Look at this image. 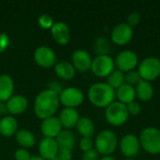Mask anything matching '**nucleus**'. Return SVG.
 Returning <instances> with one entry per match:
<instances>
[{"label": "nucleus", "mask_w": 160, "mask_h": 160, "mask_svg": "<svg viewBox=\"0 0 160 160\" xmlns=\"http://www.w3.org/2000/svg\"><path fill=\"white\" fill-rule=\"evenodd\" d=\"M141 81H142V78H141L138 70H136V69L125 73V83H128L132 86H134V85L136 86Z\"/></svg>", "instance_id": "obj_29"}, {"label": "nucleus", "mask_w": 160, "mask_h": 160, "mask_svg": "<svg viewBox=\"0 0 160 160\" xmlns=\"http://www.w3.org/2000/svg\"><path fill=\"white\" fill-rule=\"evenodd\" d=\"M8 112L12 116L23 113L28 108V100L22 95H13L6 103Z\"/></svg>", "instance_id": "obj_17"}, {"label": "nucleus", "mask_w": 160, "mask_h": 160, "mask_svg": "<svg viewBox=\"0 0 160 160\" xmlns=\"http://www.w3.org/2000/svg\"><path fill=\"white\" fill-rule=\"evenodd\" d=\"M54 41L59 45H67L70 40V29L64 22H56L50 29Z\"/></svg>", "instance_id": "obj_15"}, {"label": "nucleus", "mask_w": 160, "mask_h": 160, "mask_svg": "<svg viewBox=\"0 0 160 160\" xmlns=\"http://www.w3.org/2000/svg\"><path fill=\"white\" fill-rule=\"evenodd\" d=\"M94 50L98 55H109L112 51L111 41L105 37H99L95 41Z\"/></svg>", "instance_id": "obj_27"}, {"label": "nucleus", "mask_w": 160, "mask_h": 160, "mask_svg": "<svg viewBox=\"0 0 160 160\" xmlns=\"http://www.w3.org/2000/svg\"><path fill=\"white\" fill-rule=\"evenodd\" d=\"M114 69V59L110 55H98L95 59H93L91 70L98 77L106 78Z\"/></svg>", "instance_id": "obj_8"}, {"label": "nucleus", "mask_w": 160, "mask_h": 160, "mask_svg": "<svg viewBox=\"0 0 160 160\" xmlns=\"http://www.w3.org/2000/svg\"><path fill=\"white\" fill-rule=\"evenodd\" d=\"M119 142L116 134L109 129L100 131L94 142L95 149L98 152L99 155H102L103 157L111 156L113 154Z\"/></svg>", "instance_id": "obj_3"}, {"label": "nucleus", "mask_w": 160, "mask_h": 160, "mask_svg": "<svg viewBox=\"0 0 160 160\" xmlns=\"http://www.w3.org/2000/svg\"><path fill=\"white\" fill-rule=\"evenodd\" d=\"M51 160H59V158H58L57 157H55L54 158H52V159H51Z\"/></svg>", "instance_id": "obj_42"}, {"label": "nucleus", "mask_w": 160, "mask_h": 160, "mask_svg": "<svg viewBox=\"0 0 160 160\" xmlns=\"http://www.w3.org/2000/svg\"><path fill=\"white\" fill-rule=\"evenodd\" d=\"M124 160H135L134 158H125Z\"/></svg>", "instance_id": "obj_43"}, {"label": "nucleus", "mask_w": 160, "mask_h": 160, "mask_svg": "<svg viewBox=\"0 0 160 160\" xmlns=\"http://www.w3.org/2000/svg\"><path fill=\"white\" fill-rule=\"evenodd\" d=\"M99 160H116L112 156H105V157H102L101 158H99Z\"/></svg>", "instance_id": "obj_40"}, {"label": "nucleus", "mask_w": 160, "mask_h": 160, "mask_svg": "<svg viewBox=\"0 0 160 160\" xmlns=\"http://www.w3.org/2000/svg\"><path fill=\"white\" fill-rule=\"evenodd\" d=\"M60 105L59 95L46 89L41 91L35 98L34 112L41 120L54 116Z\"/></svg>", "instance_id": "obj_1"}, {"label": "nucleus", "mask_w": 160, "mask_h": 160, "mask_svg": "<svg viewBox=\"0 0 160 160\" xmlns=\"http://www.w3.org/2000/svg\"><path fill=\"white\" fill-rule=\"evenodd\" d=\"M82 160H99V154L96 149H91L87 152H83L82 157Z\"/></svg>", "instance_id": "obj_35"}, {"label": "nucleus", "mask_w": 160, "mask_h": 160, "mask_svg": "<svg viewBox=\"0 0 160 160\" xmlns=\"http://www.w3.org/2000/svg\"><path fill=\"white\" fill-rule=\"evenodd\" d=\"M14 92L13 79L8 74L0 75V102H7Z\"/></svg>", "instance_id": "obj_19"}, {"label": "nucleus", "mask_w": 160, "mask_h": 160, "mask_svg": "<svg viewBox=\"0 0 160 160\" xmlns=\"http://www.w3.org/2000/svg\"><path fill=\"white\" fill-rule=\"evenodd\" d=\"M59 151V146L55 139L44 138L38 145L39 157L45 160H51L54 158Z\"/></svg>", "instance_id": "obj_16"}, {"label": "nucleus", "mask_w": 160, "mask_h": 160, "mask_svg": "<svg viewBox=\"0 0 160 160\" xmlns=\"http://www.w3.org/2000/svg\"><path fill=\"white\" fill-rule=\"evenodd\" d=\"M133 38V28L127 22L118 23L113 27L111 34L112 41L119 46L128 44Z\"/></svg>", "instance_id": "obj_12"}, {"label": "nucleus", "mask_w": 160, "mask_h": 160, "mask_svg": "<svg viewBox=\"0 0 160 160\" xmlns=\"http://www.w3.org/2000/svg\"><path fill=\"white\" fill-rule=\"evenodd\" d=\"M115 96L119 102L125 105H128L135 101V98H136L135 87L128 83H124L118 89L115 90Z\"/></svg>", "instance_id": "obj_22"}, {"label": "nucleus", "mask_w": 160, "mask_h": 160, "mask_svg": "<svg viewBox=\"0 0 160 160\" xmlns=\"http://www.w3.org/2000/svg\"><path fill=\"white\" fill-rule=\"evenodd\" d=\"M94 147V142L91 138H82L80 142V148L82 152H87Z\"/></svg>", "instance_id": "obj_32"}, {"label": "nucleus", "mask_w": 160, "mask_h": 160, "mask_svg": "<svg viewBox=\"0 0 160 160\" xmlns=\"http://www.w3.org/2000/svg\"><path fill=\"white\" fill-rule=\"evenodd\" d=\"M8 112L7 110V105L4 102H0V114H6Z\"/></svg>", "instance_id": "obj_39"}, {"label": "nucleus", "mask_w": 160, "mask_h": 160, "mask_svg": "<svg viewBox=\"0 0 160 160\" xmlns=\"http://www.w3.org/2000/svg\"><path fill=\"white\" fill-rule=\"evenodd\" d=\"M40 130L45 138L55 139L63 130V127L58 117L52 116L42 120Z\"/></svg>", "instance_id": "obj_13"}, {"label": "nucleus", "mask_w": 160, "mask_h": 160, "mask_svg": "<svg viewBox=\"0 0 160 160\" xmlns=\"http://www.w3.org/2000/svg\"><path fill=\"white\" fill-rule=\"evenodd\" d=\"M76 128L82 138H92L95 135V124L89 117H80Z\"/></svg>", "instance_id": "obj_24"}, {"label": "nucleus", "mask_w": 160, "mask_h": 160, "mask_svg": "<svg viewBox=\"0 0 160 160\" xmlns=\"http://www.w3.org/2000/svg\"><path fill=\"white\" fill-rule=\"evenodd\" d=\"M141 21V16H140V13L139 12H131L128 14V18H127V23L128 25H130L131 27L133 26H136L137 24H139Z\"/></svg>", "instance_id": "obj_31"}, {"label": "nucleus", "mask_w": 160, "mask_h": 160, "mask_svg": "<svg viewBox=\"0 0 160 160\" xmlns=\"http://www.w3.org/2000/svg\"><path fill=\"white\" fill-rule=\"evenodd\" d=\"M14 158H15V160H30L31 156L28 150L24 148H20L15 152Z\"/></svg>", "instance_id": "obj_34"}, {"label": "nucleus", "mask_w": 160, "mask_h": 160, "mask_svg": "<svg viewBox=\"0 0 160 160\" xmlns=\"http://www.w3.org/2000/svg\"><path fill=\"white\" fill-rule=\"evenodd\" d=\"M57 144L59 146V149H68L72 150L75 146L76 139L72 131L66 129L62 130L60 134L55 138Z\"/></svg>", "instance_id": "obj_26"}, {"label": "nucleus", "mask_w": 160, "mask_h": 160, "mask_svg": "<svg viewBox=\"0 0 160 160\" xmlns=\"http://www.w3.org/2000/svg\"><path fill=\"white\" fill-rule=\"evenodd\" d=\"M136 98L141 101L146 102L152 99L154 96V87L151 82L142 80L135 87Z\"/></svg>", "instance_id": "obj_23"}, {"label": "nucleus", "mask_w": 160, "mask_h": 160, "mask_svg": "<svg viewBox=\"0 0 160 160\" xmlns=\"http://www.w3.org/2000/svg\"><path fill=\"white\" fill-rule=\"evenodd\" d=\"M34 60L38 66L43 68H51L57 63L54 51L45 45L38 47L34 52Z\"/></svg>", "instance_id": "obj_10"}, {"label": "nucleus", "mask_w": 160, "mask_h": 160, "mask_svg": "<svg viewBox=\"0 0 160 160\" xmlns=\"http://www.w3.org/2000/svg\"><path fill=\"white\" fill-rule=\"evenodd\" d=\"M56 157L59 160H72V152L68 149H59Z\"/></svg>", "instance_id": "obj_37"}, {"label": "nucleus", "mask_w": 160, "mask_h": 160, "mask_svg": "<svg viewBox=\"0 0 160 160\" xmlns=\"http://www.w3.org/2000/svg\"><path fill=\"white\" fill-rule=\"evenodd\" d=\"M18 131V122L12 115H5L0 120V134L3 137L9 138Z\"/></svg>", "instance_id": "obj_20"}, {"label": "nucleus", "mask_w": 160, "mask_h": 160, "mask_svg": "<svg viewBox=\"0 0 160 160\" xmlns=\"http://www.w3.org/2000/svg\"><path fill=\"white\" fill-rule=\"evenodd\" d=\"M115 68L127 73L134 70L139 65V58L135 52L131 50H125L120 52L114 59Z\"/></svg>", "instance_id": "obj_9"}, {"label": "nucleus", "mask_w": 160, "mask_h": 160, "mask_svg": "<svg viewBox=\"0 0 160 160\" xmlns=\"http://www.w3.org/2000/svg\"><path fill=\"white\" fill-rule=\"evenodd\" d=\"M30 160H45V159H43V158H40L39 156H38H38H35V157H31Z\"/></svg>", "instance_id": "obj_41"}, {"label": "nucleus", "mask_w": 160, "mask_h": 160, "mask_svg": "<svg viewBox=\"0 0 160 160\" xmlns=\"http://www.w3.org/2000/svg\"><path fill=\"white\" fill-rule=\"evenodd\" d=\"M48 89L51 90V91H52V92H54V93H56L57 95H60V93L63 91L64 88H63L62 84H61L59 82L54 81V82H51L49 83Z\"/></svg>", "instance_id": "obj_38"}, {"label": "nucleus", "mask_w": 160, "mask_h": 160, "mask_svg": "<svg viewBox=\"0 0 160 160\" xmlns=\"http://www.w3.org/2000/svg\"><path fill=\"white\" fill-rule=\"evenodd\" d=\"M127 108H128L129 115H139L141 113V112H142L141 105L136 101H133V102L128 104Z\"/></svg>", "instance_id": "obj_33"}, {"label": "nucleus", "mask_w": 160, "mask_h": 160, "mask_svg": "<svg viewBox=\"0 0 160 160\" xmlns=\"http://www.w3.org/2000/svg\"><path fill=\"white\" fill-rule=\"evenodd\" d=\"M38 22L39 24V26L43 29H51L54 23V21L52 19V17L49 14H41L38 19Z\"/></svg>", "instance_id": "obj_30"}, {"label": "nucleus", "mask_w": 160, "mask_h": 160, "mask_svg": "<svg viewBox=\"0 0 160 160\" xmlns=\"http://www.w3.org/2000/svg\"><path fill=\"white\" fill-rule=\"evenodd\" d=\"M84 100V95L82 91L77 87H67L59 95V101L65 108L76 109L82 104Z\"/></svg>", "instance_id": "obj_7"}, {"label": "nucleus", "mask_w": 160, "mask_h": 160, "mask_svg": "<svg viewBox=\"0 0 160 160\" xmlns=\"http://www.w3.org/2000/svg\"><path fill=\"white\" fill-rule=\"evenodd\" d=\"M115 98V90L107 82L94 83L88 90L89 101L98 108H107L114 102Z\"/></svg>", "instance_id": "obj_2"}, {"label": "nucleus", "mask_w": 160, "mask_h": 160, "mask_svg": "<svg viewBox=\"0 0 160 160\" xmlns=\"http://www.w3.org/2000/svg\"><path fill=\"white\" fill-rule=\"evenodd\" d=\"M9 43H10L9 37L5 33H1L0 34V53L4 52L8 48Z\"/></svg>", "instance_id": "obj_36"}, {"label": "nucleus", "mask_w": 160, "mask_h": 160, "mask_svg": "<svg viewBox=\"0 0 160 160\" xmlns=\"http://www.w3.org/2000/svg\"><path fill=\"white\" fill-rule=\"evenodd\" d=\"M58 118L62 124V127L69 130L73 128H76L77 123L80 119V114L76 109L65 108L61 111Z\"/></svg>", "instance_id": "obj_18"}, {"label": "nucleus", "mask_w": 160, "mask_h": 160, "mask_svg": "<svg viewBox=\"0 0 160 160\" xmlns=\"http://www.w3.org/2000/svg\"><path fill=\"white\" fill-rule=\"evenodd\" d=\"M71 61L72 65L75 68L76 70H79L81 72H85L91 69L93 59L88 52L79 49L73 52L71 55Z\"/></svg>", "instance_id": "obj_14"}, {"label": "nucleus", "mask_w": 160, "mask_h": 160, "mask_svg": "<svg viewBox=\"0 0 160 160\" xmlns=\"http://www.w3.org/2000/svg\"><path fill=\"white\" fill-rule=\"evenodd\" d=\"M107 83L114 90L118 89L121 85L125 83V72L115 68L107 77Z\"/></svg>", "instance_id": "obj_28"}, {"label": "nucleus", "mask_w": 160, "mask_h": 160, "mask_svg": "<svg viewBox=\"0 0 160 160\" xmlns=\"http://www.w3.org/2000/svg\"><path fill=\"white\" fill-rule=\"evenodd\" d=\"M137 70L142 80L151 82L160 76V59L155 56L146 57L139 63Z\"/></svg>", "instance_id": "obj_6"}, {"label": "nucleus", "mask_w": 160, "mask_h": 160, "mask_svg": "<svg viewBox=\"0 0 160 160\" xmlns=\"http://www.w3.org/2000/svg\"><path fill=\"white\" fill-rule=\"evenodd\" d=\"M105 117L107 122L112 126L121 127L125 125L129 118L127 105L119 101L112 102L110 106L106 108Z\"/></svg>", "instance_id": "obj_5"}, {"label": "nucleus", "mask_w": 160, "mask_h": 160, "mask_svg": "<svg viewBox=\"0 0 160 160\" xmlns=\"http://www.w3.org/2000/svg\"><path fill=\"white\" fill-rule=\"evenodd\" d=\"M141 147L150 155L160 154V130L154 127L145 128L140 135Z\"/></svg>", "instance_id": "obj_4"}, {"label": "nucleus", "mask_w": 160, "mask_h": 160, "mask_svg": "<svg viewBox=\"0 0 160 160\" xmlns=\"http://www.w3.org/2000/svg\"><path fill=\"white\" fill-rule=\"evenodd\" d=\"M119 147L121 153L127 158H133L140 152L141 149L140 140L134 134H127L121 139L119 142Z\"/></svg>", "instance_id": "obj_11"}, {"label": "nucleus", "mask_w": 160, "mask_h": 160, "mask_svg": "<svg viewBox=\"0 0 160 160\" xmlns=\"http://www.w3.org/2000/svg\"><path fill=\"white\" fill-rule=\"evenodd\" d=\"M54 72L57 75L58 78L65 80V81H69L72 80L75 75H76V69L73 67V65L68 61H59L55 64L53 67Z\"/></svg>", "instance_id": "obj_21"}, {"label": "nucleus", "mask_w": 160, "mask_h": 160, "mask_svg": "<svg viewBox=\"0 0 160 160\" xmlns=\"http://www.w3.org/2000/svg\"><path fill=\"white\" fill-rule=\"evenodd\" d=\"M15 140L17 143L24 149L31 148L36 144L35 135L27 129H19L15 134Z\"/></svg>", "instance_id": "obj_25"}]
</instances>
